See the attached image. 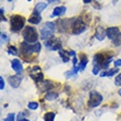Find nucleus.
Here are the masks:
<instances>
[{"instance_id":"obj_1","label":"nucleus","mask_w":121,"mask_h":121,"mask_svg":"<svg viewBox=\"0 0 121 121\" xmlns=\"http://www.w3.org/2000/svg\"><path fill=\"white\" fill-rule=\"evenodd\" d=\"M113 60L112 55H109L108 53H97L94 55L92 58V74L98 75L100 74V69H108L109 65Z\"/></svg>"},{"instance_id":"obj_2","label":"nucleus","mask_w":121,"mask_h":121,"mask_svg":"<svg viewBox=\"0 0 121 121\" xmlns=\"http://www.w3.org/2000/svg\"><path fill=\"white\" fill-rule=\"evenodd\" d=\"M20 51H21V53H22L24 57L30 56L33 53H40V51H41V43L38 42L35 44H30L28 42L23 41L20 44Z\"/></svg>"},{"instance_id":"obj_3","label":"nucleus","mask_w":121,"mask_h":121,"mask_svg":"<svg viewBox=\"0 0 121 121\" xmlns=\"http://www.w3.org/2000/svg\"><path fill=\"white\" fill-rule=\"evenodd\" d=\"M22 36H23V40L26 42H28V43H30V44L38 43L39 34L34 26H26L22 31Z\"/></svg>"},{"instance_id":"obj_4","label":"nucleus","mask_w":121,"mask_h":121,"mask_svg":"<svg viewBox=\"0 0 121 121\" xmlns=\"http://www.w3.org/2000/svg\"><path fill=\"white\" fill-rule=\"evenodd\" d=\"M26 19L20 14H13L10 19V30L13 33H19L22 29H24Z\"/></svg>"},{"instance_id":"obj_5","label":"nucleus","mask_w":121,"mask_h":121,"mask_svg":"<svg viewBox=\"0 0 121 121\" xmlns=\"http://www.w3.org/2000/svg\"><path fill=\"white\" fill-rule=\"evenodd\" d=\"M56 29V24L53 22H46L41 28V39L48 41L50 39L54 38V31Z\"/></svg>"},{"instance_id":"obj_6","label":"nucleus","mask_w":121,"mask_h":121,"mask_svg":"<svg viewBox=\"0 0 121 121\" xmlns=\"http://www.w3.org/2000/svg\"><path fill=\"white\" fill-rule=\"evenodd\" d=\"M102 100H104V97H102V95L100 92L96 91V90H91L89 92V100L87 102L88 108H90V109L97 108L102 102Z\"/></svg>"},{"instance_id":"obj_7","label":"nucleus","mask_w":121,"mask_h":121,"mask_svg":"<svg viewBox=\"0 0 121 121\" xmlns=\"http://www.w3.org/2000/svg\"><path fill=\"white\" fill-rule=\"evenodd\" d=\"M86 29H87V26L86 23L83 21V19L82 18H76L73 23V26H72V33L74 35H79L83 32L86 31Z\"/></svg>"},{"instance_id":"obj_8","label":"nucleus","mask_w":121,"mask_h":121,"mask_svg":"<svg viewBox=\"0 0 121 121\" xmlns=\"http://www.w3.org/2000/svg\"><path fill=\"white\" fill-rule=\"evenodd\" d=\"M44 45L45 48L50 50V51H60V50H62V43H60V39L52 38L48 41H45Z\"/></svg>"},{"instance_id":"obj_9","label":"nucleus","mask_w":121,"mask_h":121,"mask_svg":"<svg viewBox=\"0 0 121 121\" xmlns=\"http://www.w3.org/2000/svg\"><path fill=\"white\" fill-rule=\"evenodd\" d=\"M29 75L35 80V82H43V74L41 72V68L39 66H34L32 68H29Z\"/></svg>"},{"instance_id":"obj_10","label":"nucleus","mask_w":121,"mask_h":121,"mask_svg":"<svg viewBox=\"0 0 121 121\" xmlns=\"http://www.w3.org/2000/svg\"><path fill=\"white\" fill-rule=\"evenodd\" d=\"M23 80V76L21 74H16L13 76H10L8 78V83L12 88H18L20 86V84L22 83Z\"/></svg>"},{"instance_id":"obj_11","label":"nucleus","mask_w":121,"mask_h":121,"mask_svg":"<svg viewBox=\"0 0 121 121\" xmlns=\"http://www.w3.org/2000/svg\"><path fill=\"white\" fill-rule=\"evenodd\" d=\"M106 31H107V38H108L111 42L115 41L121 33L120 30H119L117 26H110V28H108Z\"/></svg>"},{"instance_id":"obj_12","label":"nucleus","mask_w":121,"mask_h":121,"mask_svg":"<svg viewBox=\"0 0 121 121\" xmlns=\"http://www.w3.org/2000/svg\"><path fill=\"white\" fill-rule=\"evenodd\" d=\"M11 67H12V69L16 72L17 74H22L23 72V66L21 62H20L18 58H14V60H11Z\"/></svg>"},{"instance_id":"obj_13","label":"nucleus","mask_w":121,"mask_h":121,"mask_svg":"<svg viewBox=\"0 0 121 121\" xmlns=\"http://www.w3.org/2000/svg\"><path fill=\"white\" fill-rule=\"evenodd\" d=\"M107 36V31H106L102 26H99L97 29H96V33H95V38L98 40V41H102Z\"/></svg>"},{"instance_id":"obj_14","label":"nucleus","mask_w":121,"mask_h":121,"mask_svg":"<svg viewBox=\"0 0 121 121\" xmlns=\"http://www.w3.org/2000/svg\"><path fill=\"white\" fill-rule=\"evenodd\" d=\"M28 21H29V23H31V24H39V23L42 21L41 13H38V12H35V11H33L32 16L29 18Z\"/></svg>"},{"instance_id":"obj_15","label":"nucleus","mask_w":121,"mask_h":121,"mask_svg":"<svg viewBox=\"0 0 121 121\" xmlns=\"http://www.w3.org/2000/svg\"><path fill=\"white\" fill-rule=\"evenodd\" d=\"M65 12H66V8H65V7H63V6L56 7V8H54V10H53V12H52L51 17H52V18L60 17V16H63Z\"/></svg>"},{"instance_id":"obj_16","label":"nucleus","mask_w":121,"mask_h":121,"mask_svg":"<svg viewBox=\"0 0 121 121\" xmlns=\"http://www.w3.org/2000/svg\"><path fill=\"white\" fill-rule=\"evenodd\" d=\"M87 63H88V57H87L85 54H82L80 55V62H79V64L77 65L78 70H79V72H83V70L86 68Z\"/></svg>"},{"instance_id":"obj_17","label":"nucleus","mask_w":121,"mask_h":121,"mask_svg":"<svg viewBox=\"0 0 121 121\" xmlns=\"http://www.w3.org/2000/svg\"><path fill=\"white\" fill-rule=\"evenodd\" d=\"M118 72H119V69H117V68H112V69L104 70V72H101L99 75H100V77H111V76H115L116 74H118Z\"/></svg>"},{"instance_id":"obj_18","label":"nucleus","mask_w":121,"mask_h":121,"mask_svg":"<svg viewBox=\"0 0 121 121\" xmlns=\"http://www.w3.org/2000/svg\"><path fill=\"white\" fill-rule=\"evenodd\" d=\"M57 97H58V94L55 91H48L45 94V99L48 100V101L55 100V99H57Z\"/></svg>"},{"instance_id":"obj_19","label":"nucleus","mask_w":121,"mask_h":121,"mask_svg":"<svg viewBox=\"0 0 121 121\" xmlns=\"http://www.w3.org/2000/svg\"><path fill=\"white\" fill-rule=\"evenodd\" d=\"M46 7H48V4H46L45 2H39L38 4L35 6V8H34L33 11H35V12H38V13H41Z\"/></svg>"},{"instance_id":"obj_20","label":"nucleus","mask_w":121,"mask_h":121,"mask_svg":"<svg viewBox=\"0 0 121 121\" xmlns=\"http://www.w3.org/2000/svg\"><path fill=\"white\" fill-rule=\"evenodd\" d=\"M55 112L48 111L44 115V121H54L55 120Z\"/></svg>"},{"instance_id":"obj_21","label":"nucleus","mask_w":121,"mask_h":121,"mask_svg":"<svg viewBox=\"0 0 121 121\" xmlns=\"http://www.w3.org/2000/svg\"><path fill=\"white\" fill-rule=\"evenodd\" d=\"M58 54H60V56L62 57V60H63L64 63H67V62L69 60V56H68V54H67V52L64 54L63 50H60V51H58Z\"/></svg>"},{"instance_id":"obj_22","label":"nucleus","mask_w":121,"mask_h":121,"mask_svg":"<svg viewBox=\"0 0 121 121\" xmlns=\"http://www.w3.org/2000/svg\"><path fill=\"white\" fill-rule=\"evenodd\" d=\"M28 108H29L30 110H36V109L39 108V104L35 101H30L29 104H28Z\"/></svg>"},{"instance_id":"obj_23","label":"nucleus","mask_w":121,"mask_h":121,"mask_svg":"<svg viewBox=\"0 0 121 121\" xmlns=\"http://www.w3.org/2000/svg\"><path fill=\"white\" fill-rule=\"evenodd\" d=\"M17 121H30V120L26 117L24 112H20L19 115L17 116Z\"/></svg>"},{"instance_id":"obj_24","label":"nucleus","mask_w":121,"mask_h":121,"mask_svg":"<svg viewBox=\"0 0 121 121\" xmlns=\"http://www.w3.org/2000/svg\"><path fill=\"white\" fill-rule=\"evenodd\" d=\"M8 53H9V54L14 55V56H17V55L19 54V53H18V50H17L16 46H11V45H10L9 48H8Z\"/></svg>"},{"instance_id":"obj_25","label":"nucleus","mask_w":121,"mask_h":121,"mask_svg":"<svg viewBox=\"0 0 121 121\" xmlns=\"http://www.w3.org/2000/svg\"><path fill=\"white\" fill-rule=\"evenodd\" d=\"M65 76H66L67 78H74V79H75L77 77V74L72 69V70H69V72H66V73H65Z\"/></svg>"},{"instance_id":"obj_26","label":"nucleus","mask_w":121,"mask_h":121,"mask_svg":"<svg viewBox=\"0 0 121 121\" xmlns=\"http://www.w3.org/2000/svg\"><path fill=\"white\" fill-rule=\"evenodd\" d=\"M14 118H16V115L13 112H10V113H8L6 118H3V121H16Z\"/></svg>"},{"instance_id":"obj_27","label":"nucleus","mask_w":121,"mask_h":121,"mask_svg":"<svg viewBox=\"0 0 121 121\" xmlns=\"http://www.w3.org/2000/svg\"><path fill=\"white\" fill-rule=\"evenodd\" d=\"M115 84H116V86L121 87V73H119L118 75L116 76V78H115Z\"/></svg>"},{"instance_id":"obj_28","label":"nucleus","mask_w":121,"mask_h":121,"mask_svg":"<svg viewBox=\"0 0 121 121\" xmlns=\"http://www.w3.org/2000/svg\"><path fill=\"white\" fill-rule=\"evenodd\" d=\"M112 45H113V46H120L121 45V33L115 41H112Z\"/></svg>"},{"instance_id":"obj_29","label":"nucleus","mask_w":121,"mask_h":121,"mask_svg":"<svg viewBox=\"0 0 121 121\" xmlns=\"http://www.w3.org/2000/svg\"><path fill=\"white\" fill-rule=\"evenodd\" d=\"M8 42H9V38H8V35L6 34V33H1V43H4V44H6V43H8Z\"/></svg>"},{"instance_id":"obj_30","label":"nucleus","mask_w":121,"mask_h":121,"mask_svg":"<svg viewBox=\"0 0 121 121\" xmlns=\"http://www.w3.org/2000/svg\"><path fill=\"white\" fill-rule=\"evenodd\" d=\"M0 89L1 90L4 89V80H3V77H0Z\"/></svg>"},{"instance_id":"obj_31","label":"nucleus","mask_w":121,"mask_h":121,"mask_svg":"<svg viewBox=\"0 0 121 121\" xmlns=\"http://www.w3.org/2000/svg\"><path fill=\"white\" fill-rule=\"evenodd\" d=\"M113 64H115L116 67H121V60H117L113 62Z\"/></svg>"},{"instance_id":"obj_32","label":"nucleus","mask_w":121,"mask_h":121,"mask_svg":"<svg viewBox=\"0 0 121 121\" xmlns=\"http://www.w3.org/2000/svg\"><path fill=\"white\" fill-rule=\"evenodd\" d=\"M67 54H68V56H73V57H75V56H76V52L75 51H67Z\"/></svg>"},{"instance_id":"obj_33","label":"nucleus","mask_w":121,"mask_h":121,"mask_svg":"<svg viewBox=\"0 0 121 121\" xmlns=\"http://www.w3.org/2000/svg\"><path fill=\"white\" fill-rule=\"evenodd\" d=\"M46 1H48V3H53L55 1H58V0H46Z\"/></svg>"},{"instance_id":"obj_34","label":"nucleus","mask_w":121,"mask_h":121,"mask_svg":"<svg viewBox=\"0 0 121 121\" xmlns=\"http://www.w3.org/2000/svg\"><path fill=\"white\" fill-rule=\"evenodd\" d=\"M92 0H83V2L84 3H89V2H91Z\"/></svg>"},{"instance_id":"obj_35","label":"nucleus","mask_w":121,"mask_h":121,"mask_svg":"<svg viewBox=\"0 0 121 121\" xmlns=\"http://www.w3.org/2000/svg\"><path fill=\"white\" fill-rule=\"evenodd\" d=\"M119 95H120V96H121V89H120V90H119Z\"/></svg>"},{"instance_id":"obj_36","label":"nucleus","mask_w":121,"mask_h":121,"mask_svg":"<svg viewBox=\"0 0 121 121\" xmlns=\"http://www.w3.org/2000/svg\"><path fill=\"white\" fill-rule=\"evenodd\" d=\"M8 1H12V0H8Z\"/></svg>"},{"instance_id":"obj_37","label":"nucleus","mask_w":121,"mask_h":121,"mask_svg":"<svg viewBox=\"0 0 121 121\" xmlns=\"http://www.w3.org/2000/svg\"><path fill=\"white\" fill-rule=\"evenodd\" d=\"M28 1H31V0H28Z\"/></svg>"}]
</instances>
